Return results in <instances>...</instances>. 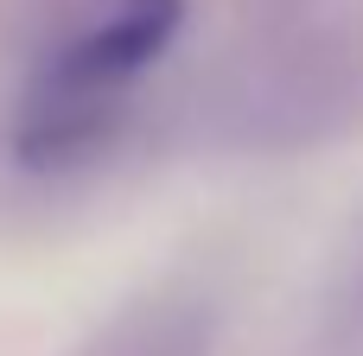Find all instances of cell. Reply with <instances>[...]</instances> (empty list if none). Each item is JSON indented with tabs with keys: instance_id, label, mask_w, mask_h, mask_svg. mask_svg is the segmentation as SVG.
Instances as JSON below:
<instances>
[{
	"instance_id": "cell-1",
	"label": "cell",
	"mask_w": 363,
	"mask_h": 356,
	"mask_svg": "<svg viewBox=\"0 0 363 356\" xmlns=\"http://www.w3.org/2000/svg\"><path fill=\"white\" fill-rule=\"evenodd\" d=\"M179 19H185V0H115L96 25L64 38L38 64V76L19 102V127H13L19 159L26 166H70V159L96 153L115 134L128 89L172 45Z\"/></svg>"
}]
</instances>
